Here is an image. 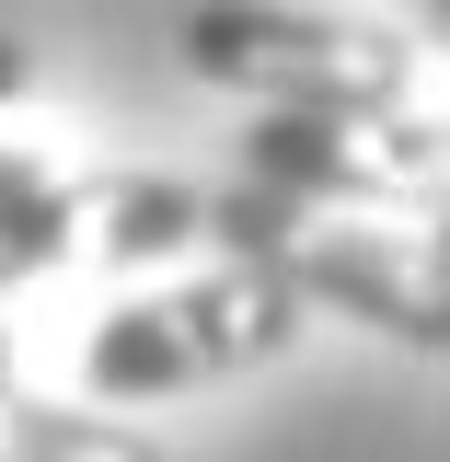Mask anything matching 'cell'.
I'll return each instance as SVG.
<instances>
[{
    "mask_svg": "<svg viewBox=\"0 0 450 462\" xmlns=\"http://www.w3.org/2000/svg\"><path fill=\"white\" fill-rule=\"evenodd\" d=\"M208 243L243 254V266H278L300 300H335L358 312L370 336L439 358L450 346V278H439V243L427 231H370L358 208H300L278 185H208Z\"/></svg>",
    "mask_w": 450,
    "mask_h": 462,
    "instance_id": "cell-1",
    "label": "cell"
},
{
    "mask_svg": "<svg viewBox=\"0 0 450 462\" xmlns=\"http://www.w3.org/2000/svg\"><path fill=\"white\" fill-rule=\"evenodd\" d=\"M300 289L278 266H208V278H173V289H139L115 300L93 346H81V382L93 404H151V393H197V382H231V370H266L300 346Z\"/></svg>",
    "mask_w": 450,
    "mask_h": 462,
    "instance_id": "cell-2",
    "label": "cell"
},
{
    "mask_svg": "<svg viewBox=\"0 0 450 462\" xmlns=\"http://www.w3.org/2000/svg\"><path fill=\"white\" fill-rule=\"evenodd\" d=\"M185 69L243 105H324V116H404L416 105V47L393 23L312 12V0H197L185 12Z\"/></svg>",
    "mask_w": 450,
    "mask_h": 462,
    "instance_id": "cell-3",
    "label": "cell"
},
{
    "mask_svg": "<svg viewBox=\"0 0 450 462\" xmlns=\"http://www.w3.org/2000/svg\"><path fill=\"white\" fill-rule=\"evenodd\" d=\"M243 185H278L300 208H439V127L427 116H324V105H254Z\"/></svg>",
    "mask_w": 450,
    "mask_h": 462,
    "instance_id": "cell-4",
    "label": "cell"
},
{
    "mask_svg": "<svg viewBox=\"0 0 450 462\" xmlns=\"http://www.w3.org/2000/svg\"><path fill=\"white\" fill-rule=\"evenodd\" d=\"M81 243V173L47 127V93H35V58L0 35V266L35 278Z\"/></svg>",
    "mask_w": 450,
    "mask_h": 462,
    "instance_id": "cell-5",
    "label": "cell"
},
{
    "mask_svg": "<svg viewBox=\"0 0 450 462\" xmlns=\"http://www.w3.org/2000/svg\"><path fill=\"white\" fill-rule=\"evenodd\" d=\"M81 243L105 266L197 254L208 243V185H185V173H105V185H81Z\"/></svg>",
    "mask_w": 450,
    "mask_h": 462,
    "instance_id": "cell-6",
    "label": "cell"
},
{
    "mask_svg": "<svg viewBox=\"0 0 450 462\" xmlns=\"http://www.w3.org/2000/svg\"><path fill=\"white\" fill-rule=\"evenodd\" d=\"M0 462H162V439H139L127 416H81V404L0 382Z\"/></svg>",
    "mask_w": 450,
    "mask_h": 462,
    "instance_id": "cell-7",
    "label": "cell"
},
{
    "mask_svg": "<svg viewBox=\"0 0 450 462\" xmlns=\"http://www.w3.org/2000/svg\"><path fill=\"white\" fill-rule=\"evenodd\" d=\"M0 382H12V336H0Z\"/></svg>",
    "mask_w": 450,
    "mask_h": 462,
    "instance_id": "cell-8",
    "label": "cell"
},
{
    "mask_svg": "<svg viewBox=\"0 0 450 462\" xmlns=\"http://www.w3.org/2000/svg\"><path fill=\"white\" fill-rule=\"evenodd\" d=\"M416 12H427V23H439V12H450V0H416Z\"/></svg>",
    "mask_w": 450,
    "mask_h": 462,
    "instance_id": "cell-9",
    "label": "cell"
},
{
    "mask_svg": "<svg viewBox=\"0 0 450 462\" xmlns=\"http://www.w3.org/2000/svg\"><path fill=\"white\" fill-rule=\"evenodd\" d=\"M0 289H12V266H0Z\"/></svg>",
    "mask_w": 450,
    "mask_h": 462,
    "instance_id": "cell-10",
    "label": "cell"
}]
</instances>
